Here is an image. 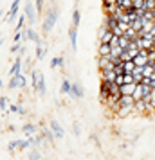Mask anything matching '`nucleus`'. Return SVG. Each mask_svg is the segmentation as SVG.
Instances as JSON below:
<instances>
[{
    "mask_svg": "<svg viewBox=\"0 0 155 160\" xmlns=\"http://www.w3.org/2000/svg\"><path fill=\"white\" fill-rule=\"evenodd\" d=\"M16 146H18L20 149H25V148L31 146V140H16Z\"/></svg>",
    "mask_w": 155,
    "mask_h": 160,
    "instance_id": "a878e982",
    "label": "nucleus"
},
{
    "mask_svg": "<svg viewBox=\"0 0 155 160\" xmlns=\"http://www.w3.org/2000/svg\"><path fill=\"white\" fill-rule=\"evenodd\" d=\"M33 88L34 90H38V94L40 95H45V92H47V87H45V78L42 72H36V70H33Z\"/></svg>",
    "mask_w": 155,
    "mask_h": 160,
    "instance_id": "f03ea898",
    "label": "nucleus"
},
{
    "mask_svg": "<svg viewBox=\"0 0 155 160\" xmlns=\"http://www.w3.org/2000/svg\"><path fill=\"white\" fill-rule=\"evenodd\" d=\"M44 11V0H36V13Z\"/></svg>",
    "mask_w": 155,
    "mask_h": 160,
    "instance_id": "7c9ffc66",
    "label": "nucleus"
},
{
    "mask_svg": "<svg viewBox=\"0 0 155 160\" xmlns=\"http://www.w3.org/2000/svg\"><path fill=\"white\" fill-rule=\"evenodd\" d=\"M130 112H133V106H121V108L116 112V115L117 117H126Z\"/></svg>",
    "mask_w": 155,
    "mask_h": 160,
    "instance_id": "2eb2a0df",
    "label": "nucleus"
},
{
    "mask_svg": "<svg viewBox=\"0 0 155 160\" xmlns=\"http://www.w3.org/2000/svg\"><path fill=\"white\" fill-rule=\"evenodd\" d=\"M97 54H99V56H103V58H110V54H112V47H110V45H106V43H99Z\"/></svg>",
    "mask_w": 155,
    "mask_h": 160,
    "instance_id": "6e6552de",
    "label": "nucleus"
},
{
    "mask_svg": "<svg viewBox=\"0 0 155 160\" xmlns=\"http://www.w3.org/2000/svg\"><path fill=\"white\" fill-rule=\"evenodd\" d=\"M130 25H132V29H135L137 32H141V31H142V27H144V18H139V16H137V18H135Z\"/></svg>",
    "mask_w": 155,
    "mask_h": 160,
    "instance_id": "9b49d317",
    "label": "nucleus"
},
{
    "mask_svg": "<svg viewBox=\"0 0 155 160\" xmlns=\"http://www.w3.org/2000/svg\"><path fill=\"white\" fill-rule=\"evenodd\" d=\"M137 83H130V85H123L121 87V94L123 95H133L135 94V90H137Z\"/></svg>",
    "mask_w": 155,
    "mask_h": 160,
    "instance_id": "0eeeda50",
    "label": "nucleus"
},
{
    "mask_svg": "<svg viewBox=\"0 0 155 160\" xmlns=\"http://www.w3.org/2000/svg\"><path fill=\"white\" fill-rule=\"evenodd\" d=\"M31 160H42V155H40L38 151H33L31 153Z\"/></svg>",
    "mask_w": 155,
    "mask_h": 160,
    "instance_id": "2f4dec72",
    "label": "nucleus"
},
{
    "mask_svg": "<svg viewBox=\"0 0 155 160\" xmlns=\"http://www.w3.org/2000/svg\"><path fill=\"white\" fill-rule=\"evenodd\" d=\"M72 97H76V99H80V97H83L85 95V90H83V87L80 85V83H72Z\"/></svg>",
    "mask_w": 155,
    "mask_h": 160,
    "instance_id": "1a4fd4ad",
    "label": "nucleus"
},
{
    "mask_svg": "<svg viewBox=\"0 0 155 160\" xmlns=\"http://www.w3.org/2000/svg\"><path fill=\"white\" fill-rule=\"evenodd\" d=\"M80 18H81V16H80V9H74L72 11V25H70V27L78 29V27H80Z\"/></svg>",
    "mask_w": 155,
    "mask_h": 160,
    "instance_id": "4468645a",
    "label": "nucleus"
},
{
    "mask_svg": "<svg viewBox=\"0 0 155 160\" xmlns=\"http://www.w3.org/2000/svg\"><path fill=\"white\" fill-rule=\"evenodd\" d=\"M155 76V67L153 63H150V65L142 67V78H153Z\"/></svg>",
    "mask_w": 155,
    "mask_h": 160,
    "instance_id": "9d476101",
    "label": "nucleus"
},
{
    "mask_svg": "<svg viewBox=\"0 0 155 160\" xmlns=\"http://www.w3.org/2000/svg\"><path fill=\"white\" fill-rule=\"evenodd\" d=\"M0 106H2V113L6 115L8 113V101H6V97H0Z\"/></svg>",
    "mask_w": 155,
    "mask_h": 160,
    "instance_id": "bb28decb",
    "label": "nucleus"
},
{
    "mask_svg": "<svg viewBox=\"0 0 155 160\" xmlns=\"http://www.w3.org/2000/svg\"><path fill=\"white\" fill-rule=\"evenodd\" d=\"M108 63H110V58H103V56H99V59H97V65H99V70H103V68H106V67H108Z\"/></svg>",
    "mask_w": 155,
    "mask_h": 160,
    "instance_id": "aec40b11",
    "label": "nucleus"
},
{
    "mask_svg": "<svg viewBox=\"0 0 155 160\" xmlns=\"http://www.w3.org/2000/svg\"><path fill=\"white\" fill-rule=\"evenodd\" d=\"M25 32H27V38H29V40H33V42H34L36 45H40V38H38V34H36V32H34L33 29H31V27L25 31Z\"/></svg>",
    "mask_w": 155,
    "mask_h": 160,
    "instance_id": "6ab92c4d",
    "label": "nucleus"
},
{
    "mask_svg": "<svg viewBox=\"0 0 155 160\" xmlns=\"http://www.w3.org/2000/svg\"><path fill=\"white\" fill-rule=\"evenodd\" d=\"M61 65H63V58H52L51 68H56V67H61Z\"/></svg>",
    "mask_w": 155,
    "mask_h": 160,
    "instance_id": "b1692460",
    "label": "nucleus"
},
{
    "mask_svg": "<svg viewBox=\"0 0 155 160\" xmlns=\"http://www.w3.org/2000/svg\"><path fill=\"white\" fill-rule=\"evenodd\" d=\"M114 72L117 74V76H125V74H126V70H125V61H123V63H119V65H116Z\"/></svg>",
    "mask_w": 155,
    "mask_h": 160,
    "instance_id": "4be33fe9",
    "label": "nucleus"
},
{
    "mask_svg": "<svg viewBox=\"0 0 155 160\" xmlns=\"http://www.w3.org/2000/svg\"><path fill=\"white\" fill-rule=\"evenodd\" d=\"M58 16H59V11L56 6H51V8L47 9V13H45V18H44V32H49V31L56 25L58 22Z\"/></svg>",
    "mask_w": 155,
    "mask_h": 160,
    "instance_id": "f257e3e1",
    "label": "nucleus"
},
{
    "mask_svg": "<svg viewBox=\"0 0 155 160\" xmlns=\"http://www.w3.org/2000/svg\"><path fill=\"white\" fill-rule=\"evenodd\" d=\"M18 51H22V49H20V43H15L11 47V52H18Z\"/></svg>",
    "mask_w": 155,
    "mask_h": 160,
    "instance_id": "473e14b6",
    "label": "nucleus"
},
{
    "mask_svg": "<svg viewBox=\"0 0 155 160\" xmlns=\"http://www.w3.org/2000/svg\"><path fill=\"white\" fill-rule=\"evenodd\" d=\"M130 83H135L133 74H125V85H130Z\"/></svg>",
    "mask_w": 155,
    "mask_h": 160,
    "instance_id": "cd10ccee",
    "label": "nucleus"
},
{
    "mask_svg": "<svg viewBox=\"0 0 155 160\" xmlns=\"http://www.w3.org/2000/svg\"><path fill=\"white\" fill-rule=\"evenodd\" d=\"M51 131L54 133V137L56 138H63V135H65V133H63V128H61L59 122L58 121H54V119L51 121Z\"/></svg>",
    "mask_w": 155,
    "mask_h": 160,
    "instance_id": "39448f33",
    "label": "nucleus"
},
{
    "mask_svg": "<svg viewBox=\"0 0 155 160\" xmlns=\"http://www.w3.org/2000/svg\"><path fill=\"white\" fill-rule=\"evenodd\" d=\"M137 68V65L133 63V59L132 61H125V70H126V74H133V70Z\"/></svg>",
    "mask_w": 155,
    "mask_h": 160,
    "instance_id": "412c9836",
    "label": "nucleus"
},
{
    "mask_svg": "<svg viewBox=\"0 0 155 160\" xmlns=\"http://www.w3.org/2000/svg\"><path fill=\"white\" fill-rule=\"evenodd\" d=\"M114 83H116L117 87H123V85H125V76H117V78H116V81H114Z\"/></svg>",
    "mask_w": 155,
    "mask_h": 160,
    "instance_id": "c756f323",
    "label": "nucleus"
},
{
    "mask_svg": "<svg viewBox=\"0 0 155 160\" xmlns=\"http://www.w3.org/2000/svg\"><path fill=\"white\" fill-rule=\"evenodd\" d=\"M23 15L27 16V22L33 25L36 22V11H34V6H33V0H27L25 2V8H23Z\"/></svg>",
    "mask_w": 155,
    "mask_h": 160,
    "instance_id": "7ed1b4c3",
    "label": "nucleus"
},
{
    "mask_svg": "<svg viewBox=\"0 0 155 160\" xmlns=\"http://www.w3.org/2000/svg\"><path fill=\"white\" fill-rule=\"evenodd\" d=\"M18 8H20V0H15L13 4H11V8H9V15L4 18V20H8V22H11L13 18L16 16V13H18Z\"/></svg>",
    "mask_w": 155,
    "mask_h": 160,
    "instance_id": "423d86ee",
    "label": "nucleus"
},
{
    "mask_svg": "<svg viewBox=\"0 0 155 160\" xmlns=\"http://www.w3.org/2000/svg\"><path fill=\"white\" fill-rule=\"evenodd\" d=\"M11 110H13V112H16V113H18V110H20V106H16V104H11Z\"/></svg>",
    "mask_w": 155,
    "mask_h": 160,
    "instance_id": "72a5a7b5",
    "label": "nucleus"
},
{
    "mask_svg": "<svg viewBox=\"0 0 155 160\" xmlns=\"http://www.w3.org/2000/svg\"><path fill=\"white\" fill-rule=\"evenodd\" d=\"M144 9H146V11H153L155 9V0H144Z\"/></svg>",
    "mask_w": 155,
    "mask_h": 160,
    "instance_id": "393cba45",
    "label": "nucleus"
},
{
    "mask_svg": "<svg viewBox=\"0 0 155 160\" xmlns=\"http://www.w3.org/2000/svg\"><path fill=\"white\" fill-rule=\"evenodd\" d=\"M18 87H25V78H23L22 74H18V76H15V78H11V81H9L8 88L9 90H13V88H18Z\"/></svg>",
    "mask_w": 155,
    "mask_h": 160,
    "instance_id": "20e7f679",
    "label": "nucleus"
},
{
    "mask_svg": "<svg viewBox=\"0 0 155 160\" xmlns=\"http://www.w3.org/2000/svg\"><path fill=\"white\" fill-rule=\"evenodd\" d=\"M20 67H22V58H16L15 63H13V68H11V76H13V78L20 74Z\"/></svg>",
    "mask_w": 155,
    "mask_h": 160,
    "instance_id": "f8f14e48",
    "label": "nucleus"
},
{
    "mask_svg": "<svg viewBox=\"0 0 155 160\" xmlns=\"http://www.w3.org/2000/svg\"><path fill=\"white\" fill-rule=\"evenodd\" d=\"M152 102H153V106H155V88H153V92H152Z\"/></svg>",
    "mask_w": 155,
    "mask_h": 160,
    "instance_id": "f704fd0d",
    "label": "nucleus"
},
{
    "mask_svg": "<svg viewBox=\"0 0 155 160\" xmlns=\"http://www.w3.org/2000/svg\"><path fill=\"white\" fill-rule=\"evenodd\" d=\"M22 131L23 133H34V131H36V126H34V124H25V126H22Z\"/></svg>",
    "mask_w": 155,
    "mask_h": 160,
    "instance_id": "5701e85b",
    "label": "nucleus"
},
{
    "mask_svg": "<svg viewBox=\"0 0 155 160\" xmlns=\"http://www.w3.org/2000/svg\"><path fill=\"white\" fill-rule=\"evenodd\" d=\"M69 38H70V45H72V49L76 51V40H78V29H74V27H70V29H69Z\"/></svg>",
    "mask_w": 155,
    "mask_h": 160,
    "instance_id": "ddd939ff",
    "label": "nucleus"
},
{
    "mask_svg": "<svg viewBox=\"0 0 155 160\" xmlns=\"http://www.w3.org/2000/svg\"><path fill=\"white\" fill-rule=\"evenodd\" d=\"M36 58L38 59L44 58V47H42V45H36Z\"/></svg>",
    "mask_w": 155,
    "mask_h": 160,
    "instance_id": "c85d7f7f",
    "label": "nucleus"
},
{
    "mask_svg": "<svg viewBox=\"0 0 155 160\" xmlns=\"http://www.w3.org/2000/svg\"><path fill=\"white\" fill-rule=\"evenodd\" d=\"M61 92L63 94H72V83L69 79H63V83H61Z\"/></svg>",
    "mask_w": 155,
    "mask_h": 160,
    "instance_id": "dca6fc26",
    "label": "nucleus"
},
{
    "mask_svg": "<svg viewBox=\"0 0 155 160\" xmlns=\"http://www.w3.org/2000/svg\"><path fill=\"white\" fill-rule=\"evenodd\" d=\"M133 112H139V113H142V112H146V102L142 101H135V106H133Z\"/></svg>",
    "mask_w": 155,
    "mask_h": 160,
    "instance_id": "a211bd4d",
    "label": "nucleus"
},
{
    "mask_svg": "<svg viewBox=\"0 0 155 160\" xmlns=\"http://www.w3.org/2000/svg\"><path fill=\"white\" fill-rule=\"evenodd\" d=\"M25 22H27V16L23 15H20V18H18V23H16V27H15V32H20V29L22 27H25Z\"/></svg>",
    "mask_w": 155,
    "mask_h": 160,
    "instance_id": "f3484780",
    "label": "nucleus"
}]
</instances>
